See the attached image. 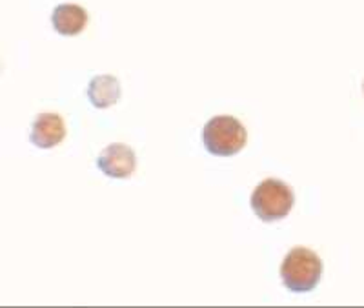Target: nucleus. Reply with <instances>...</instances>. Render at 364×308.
<instances>
[{"label":"nucleus","instance_id":"nucleus-5","mask_svg":"<svg viewBox=\"0 0 364 308\" xmlns=\"http://www.w3.org/2000/svg\"><path fill=\"white\" fill-rule=\"evenodd\" d=\"M66 137V124L58 113H41L31 126L29 139L41 150H51Z\"/></svg>","mask_w":364,"mask_h":308},{"label":"nucleus","instance_id":"nucleus-1","mask_svg":"<svg viewBox=\"0 0 364 308\" xmlns=\"http://www.w3.org/2000/svg\"><path fill=\"white\" fill-rule=\"evenodd\" d=\"M323 259L306 246H295L286 254L281 265V277L284 287L295 294L311 292L323 277Z\"/></svg>","mask_w":364,"mask_h":308},{"label":"nucleus","instance_id":"nucleus-6","mask_svg":"<svg viewBox=\"0 0 364 308\" xmlns=\"http://www.w3.org/2000/svg\"><path fill=\"white\" fill-rule=\"evenodd\" d=\"M87 21H90L87 11L79 4H60L53 9V15H51V24L55 31L64 37L82 33Z\"/></svg>","mask_w":364,"mask_h":308},{"label":"nucleus","instance_id":"nucleus-8","mask_svg":"<svg viewBox=\"0 0 364 308\" xmlns=\"http://www.w3.org/2000/svg\"><path fill=\"white\" fill-rule=\"evenodd\" d=\"M363 90H364V84H363Z\"/></svg>","mask_w":364,"mask_h":308},{"label":"nucleus","instance_id":"nucleus-4","mask_svg":"<svg viewBox=\"0 0 364 308\" xmlns=\"http://www.w3.org/2000/svg\"><path fill=\"white\" fill-rule=\"evenodd\" d=\"M97 166L112 179H128L136 170V155L128 144L113 142L106 150L100 152Z\"/></svg>","mask_w":364,"mask_h":308},{"label":"nucleus","instance_id":"nucleus-7","mask_svg":"<svg viewBox=\"0 0 364 308\" xmlns=\"http://www.w3.org/2000/svg\"><path fill=\"white\" fill-rule=\"evenodd\" d=\"M87 99L95 108H109L120 99V83L113 75H97L87 86Z\"/></svg>","mask_w":364,"mask_h":308},{"label":"nucleus","instance_id":"nucleus-2","mask_svg":"<svg viewBox=\"0 0 364 308\" xmlns=\"http://www.w3.org/2000/svg\"><path fill=\"white\" fill-rule=\"evenodd\" d=\"M203 144L211 155L232 157L239 154L246 144L245 124L232 115H217L203 128Z\"/></svg>","mask_w":364,"mask_h":308},{"label":"nucleus","instance_id":"nucleus-3","mask_svg":"<svg viewBox=\"0 0 364 308\" xmlns=\"http://www.w3.org/2000/svg\"><path fill=\"white\" fill-rule=\"evenodd\" d=\"M295 196L291 186L281 179H266L252 193V210L261 221L275 223L291 212Z\"/></svg>","mask_w":364,"mask_h":308}]
</instances>
